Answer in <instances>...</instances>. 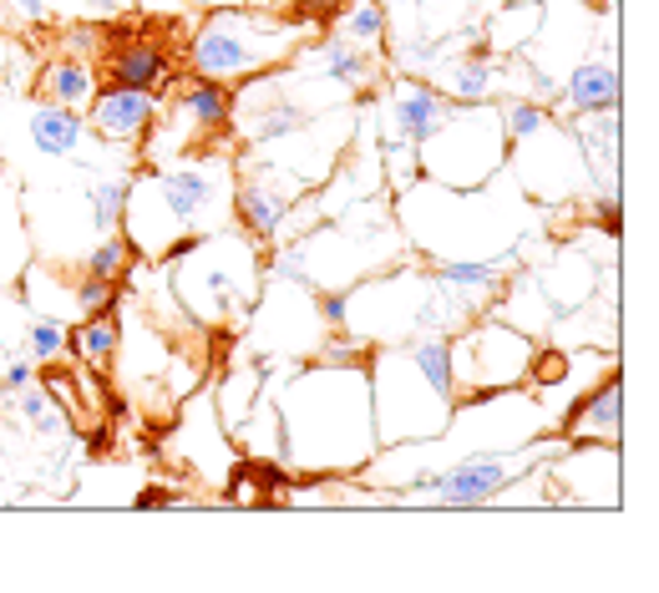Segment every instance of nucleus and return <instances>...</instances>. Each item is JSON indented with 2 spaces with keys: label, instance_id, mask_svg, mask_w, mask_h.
Returning a JSON list of instances; mask_svg holds the SVG:
<instances>
[{
  "label": "nucleus",
  "instance_id": "nucleus-1",
  "mask_svg": "<svg viewBox=\"0 0 659 593\" xmlns=\"http://www.w3.org/2000/svg\"><path fill=\"white\" fill-rule=\"evenodd\" d=\"M300 46V30L259 11H213L193 36V72L208 82H249L284 51Z\"/></svg>",
  "mask_w": 659,
  "mask_h": 593
},
{
  "label": "nucleus",
  "instance_id": "nucleus-2",
  "mask_svg": "<svg viewBox=\"0 0 659 593\" xmlns=\"http://www.w3.org/2000/svg\"><path fill=\"white\" fill-rule=\"evenodd\" d=\"M533 341L517 335L508 320H483L452 335V375L456 391H502L517 386L533 366Z\"/></svg>",
  "mask_w": 659,
  "mask_h": 593
},
{
  "label": "nucleus",
  "instance_id": "nucleus-3",
  "mask_svg": "<svg viewBox=\"0 0 659 593\" xmlns=\"http://www.w3.org/2000/svg\"><path fill=\"white\" fill-rule=\"evenodd\" d=\"M513 482L517 477H513V461L508 457L472 452V457H462L456 467L422 477V482H411V487H401V492H431L441 507H483V503H492L502 487H513Z\"/></svg>",
  "mask_w": 659,
  "mask_h": 593
},
{
  "label": "nucleus",
  "instance_id": "nucleus-4",
  "mask_svg": "<svg viewBox=\"0 0 659 593\" xmlns=\"http://www.w3.org/2000/svg\"><path fill=\"white\" fill-rule=\"evenodd\" d=\"M152 208H158V219H168L183 234L193 223L208 219V208L223 198L219 178H213V168H173V173H158L152 183H137Z\"/></svg>",
  "mask_w": 659,
  "mask_h": 593
},
{
  "label": "nucleus",
  "instance_id": "nucleus-5",
  "mask_svg": "<svg viewBox=\"0 0 659 593\" xmlns=\"http://www.w3.org/2000/svg\"><path fill=\"white\" fill-rule=\"evenodd\" d=\"M158 122V97L152 91L107 87L91 97V133L102 143H137Z\"/></svg>",
  "mask_w": 659,
  "mask_h": 593
},
{
  "label": "nucleus",
  "instance_id": "nucleus-6",
  "mask_svg": "<svg viewBox=\"0 0 659 593\" xmlns=\"http://www.w3.org/2000/svg\"><path fill=\"white\" fill-rule=\"evenodd\" d=\"M102 66L112 76V87L127 91H152L158 97L168 82H173V61L168 51L152 41H122V46H102Z\"/></svg>",
  "mask_w": 659,
  "mask_h": 593
},
{
  "label": "nucleus",
  "instance_id": "nucleus-7",
  "mask_svg": "<svg viewBox=\"0 0 659 593\" xmlns=\"http://www.w3.org/2000/svg\"><path fill=\"white\" fill-rule=\"evenodd\" d=\"M619 431H624V386H619V375H609L603 386H594L569 411L563 436H569L573 446H578V442H599V436H603V446H614Z\"/></svg>",
  "mask_w": 659,
  "mask_h": 593
},
{
  "label": "nucleus",
  "instance_id": "nucleus-8",
  "mask_svg": "<svg viewBox=\"0 0 659 593\" xmlns=\"http://www.w3.org/2000/svg\"><path fill=\"white\" fill-rule=\"evenodd\" d=\"M447 97L437 87H401L391 91V122H395V143H406V148H422L426 137L437 133L441 122H447Z\"/></svg>",
  "mask_w": 659,
  "mask_h": 593
},
{
  "label": "nucleus",
  "instance_id": "nucleus-9",
  "mask_svg": "<svg viewBox=\"0 0 659 593\" xmlns=\"http://www.w3.org/2000/svg\"><path fill=\"white\" fill-rule=\"evenodd\" d=\"M563 102L573 107V118H594V112H619V66L609 57H588L569 72Z\"/></svg>",
  "mask_w": 659,
  "mask_h": 593
},
{
  "label": "nucleus",
  "instance_id": "nucleus-10",
  "mask_svg": "<svg viewBox=\"0 0 659 593\" xmlns=\"http://www.w3.org/2000/svg\"><path fill=\"white\" fill-rule=\"evenodd\" d=\"M87 137V122L76 107H61V102H41L30 107V143L46 152V158H72Z\"/></svg>",
  "mask_w": 659,
  "mask_h": 593
},
{
  "label": "nucleus",
  "instance_id": "nucleus-11",
  "mask_svg": "<svg viewBox=\"0 0 659 593\" xmlns=\"http://www.w3.org/2000/svg\"><path fill=\"white\" fill-rule=\"evenodd\" d=\"M178 102H183V118L193 122V133H219L234 122V97L223 82H208V76H188L178 82Z\"/></svg>",
  "mask_w": 659,
  "mask_h": 593
},
{
  "label": "nucleus",
  "instance_id": "nucleus-12",
  "mask_svg": "<svg viewBox=\"0 0 659 593\" xmlns=\"http://www.w3.org/2000/svg\"><path fill=\"white\" fill-rule=\"evenodd\" d=\"M411 366L422 375L426 386L437 391L441 400H452L456 406V375H452V335H441V330H422L416 341H411Z\"/></svg>",
  "mask_w": 659,
  "mask_h": 593
},
{
  "label": "nucleus",
  "instance_id": "nucleus-13",
  "mask_svg": "<svg viewBox=\"0 0 659 593\" xmlns=\"http://www.w3.org/2000/svg\"><path fill=\"white\" fill-rule=\"evenodd\" d=\"M41 97L46 102H61V107H91V97H97V72H91L82 57H61L46 66L41 76Z\"/></svg>",
  "mask_w": 659,
  "mask_h": 593
},
{
  "label": "nucleus",
  "instance_id": "nucleus-14",
  "mask_svg": "<svg viewBox=\"0 0 659 593\" xmlns=\"http://www.w3.org/2000/svg\"><path fill=\"white\" fill-rule=\"evenodd\" d=\"M234 213H239V223H244L254 238H274L279 228H284L290 198L274 194V188H264V183H244V188L234 194Z\"/></svg>",
  "mask_w": 659,
  "mask_h": 593
},
{
  "label": "nucleus",
  "instance_id": "nucleus-15",
  "mask_svg": "<svg viewBox=\"0 0 659 593\" xmlns=\"http://www.w3.org/2000/svg\"><path fill=\"white\" fill-rule=\"evenodd\" d=\"M320 66L325 72L320 76H330V82H340V87H351V91H361V87H370V76H376V61L366 57V46H355V41H345V36H330V41H320Z\"/></svg>",
  "mask_w": 659,
  "mask_h": 593
},
{
  "label": "nucleus",
  "instance_id": "nucleus-16",
  "mask_svg": "<svg viewBox=\"0 0 659 593\" xmlns=\"http://www.w3.org/2000/svg\"><path fill=\"white\" fill-rule=\"evenodd\" d=\"M492 87H498V66L477 51V57H462L447 66V91H452L462 107H477L492 97Z\"/></svg>",
  "mask_w": 659,
  "mask_h": 593
},
{
  "label": "nucleus",
  "instance_id": "nucleus-17",
  "mask_svg": "<svg viewBox=\"0 0 659 593\" xmlns=\"http://www.w3.org/2000/svg\"><path fill=\"white\" fill-rule=\"evenodd\" d=\"M118 345H122V330H118V320H112V310H102L97 320H87V325L76 330V356L87 360L91 371H112Z\"/></svg>",
  "mask_w": 659,
  "mask_h": 593
},
{
  "label": "nucleus",
  "instance_id": "nucleus-18",
  "mask_svg": "<svg viewBox=\"0 0 659 593\" xmlns=\"http://www.w3.org/2000/svg\"><path fill=\"white\" fill-rule=\"evenodd\" d=\"M127 194H132V178H97L91 183L87 208H91V228H97V234H118L122 228Z\"/></svg>",
  "mask_w": 659,
  "mask_h": 593
},
{
  "label": "nucleus",
  "instance_id": "nucleus-19",
  "mask_svg": "<svg viewBox=\"0 0 659 593\" xmlns=\"http://www.w3.org/2000/svg\"><path fill=\"white\" fill-rule=\"evenodd\" d=\"M345 30V41L355 46H381L386 36V5L381 0H345V11H340V26Z\"/></svg>",
  "mask_w": 659,
  "mask_h": 593
},
{
  "label": "nucleus",
  "instance_id": "nucleus-20",
  "mask_svg": "<svg viewBox=\"0 0 659 593\" xmlns=\"http://www.w3.org/2000/svg\"><path fill=\"white\" fill-rule=\"evenodd\" d=\"M300 127H309V112L300 102H269L259 112V127H254V143H284Z\"/></svg>",
  "mask_w": 659,
  "mask_h": 593
},
{
  "label": "nucleus",
  "instance_id": "nucleus-21",
  "mask_svg": "<svg viewBox=\"0 0 659 593\" xmlns=\"http://www.w3.org/2000/svg\"><path fill=\"white\" fill-rule=\"evenodd\" d=\"M127 264H132V244L122 238V228L118 234H102V244L87 254V274L91 280H107V284H118L127 274Z\"/></svg>",
  "mask_w": 659,
  "mask_h": 593
},
{
  "label": "nucleus",
  "instance_id": "nucleus-22",
  "mask_svg": "<svg viewBox=\"0 0 659 593\" xmlns=\"http://www.w3.org/2000/svg\"><path fill=\"white\" fill-rule=\"evenodd\" d=\"M15 406H21V416H26V421L41 431V436H61V427H66V421H61V411L51 406V396H46L41 386H21V400H15Z\"/></svg>",
  "mask_w": 659,
  "mask_h": 593
},
{
  "label": "nucleus",
  "instance_id": "nucleus-23",
  "mask_svg": "<svg viewBox=\"0 0 659 593\" xmlns=\"http://www.w3.org/2000/svg\"><path fill=\"white\" fill-rule=\"evenodd\" d=\"M548 118L553 112H542L538 102H508L502 107V133H508V143H523V137H538V127H548Z\"/></svg>",
  "mask_w": 659,
  "mask_h": 593
},
{
  "label": "nucleus",
  "instance_id": "nucleus-24",
  "mask_svg": "<svg viewBox=\"0 0 659 593\" xmlns=\"http://www.w3.org/2000/svg\"><path fill=\"white\" fill-rule=\"evenodd\" d=\"M30 345V360H41V366H51V360L66 350V330H61V320H36L26 335Z\"/></svg>",
  "mask_w": 659,
  "mask_h": 593
},
{
  "label": "nucleus",
  "instance_id": "nucleus-25",
  "mask_svg": "<svg viewBox=\"0 0 659 593\" xmlns=\"http://www.w3.org/2000/svg\"><path fill=\"white\" fill-rule=\"evenodd\" d=\"M112 289H118V284H107V280H82L76 284V310H87V314H102V310H112Z\"/></svg>",
  "mask_w": 659,
  "mask_h": 593
},
{
  "label": "nucleus",
  "instance_id": "nucleus-26",
  "mask_svg": "<svg viewBox=\"0 0 659 593\" xmlns=\"http://www.w3.org/2000/svg\"><path fill=\"white\" fill-rule=\"evenodd\" d=\"M102 30H97V26H72V30H66V51H72V57H82V61H87V57H97V51H102Z\"/></svg>",
  "mask_w": 659,
  "mask_h": 593
},
{
  "label": "nucleus",
  "instance_id": "nucleus-27",
  "mask_svg": "<svg viewBox=\"0 0 659 593\" xmlns=\"http://www.w3.org/2000/svg\"><path fill=\"white\" fill-rule=\"evenodd\" d=\"M21 386H30V360H11L5 366V391H21Z\"/></svg>",
  "mask_w": 659,
  "mask_h": 593
},
{
  "label": "nucleus",
  "instance_id": "nucleus-28",
  "mask_svg": "<svg viewBox=\"0 0 659 593\" xmlns=\"http://www.w3.org/2000/svg\"><path fill=\"white\" fill-rule=\"evenodd\" d=\"M15 11L26 15V21H46V0H15Z\"/></svg>",
  "mask_w": 659,
  "mask_h": 593
},
{
  "label": "nucleus",
  "instance_id": "nucleus-29",
  "mask_svg": "<svg viewBox=\"0 0 659 593\" xmlns=\"http://www.w3.org/2000/svg\"><path fill=\"white\" fill-rule=\"evenodd\" d=\"M91 15H118L122 11V0H87Z\"/></svg>",
  "mask_w": 659,
  "mask_h": 593
},
{
  "label": "nucleus",
  "instance_id": "nucleus-30",
  "mask_svg": "<svg viewBox=\"0 0 659 593\" xmlns=\"http://www.w3.org/2000/svg\"><path fill=\"white\" fill-rule=\"evenodd\" d=\"M416 5H426V11H452V5H467V0H416Z\"/></svg>",
  "mask_w": 659,
  "mask_h": 593
},
{
  "label": "nucleus",
  "instance_id": "nucleus-31",
  "mask_svg": "<svg viewBox=\"0 0 659 593\" xmlns=\"http://www.w3.org/2000/svg\"><path fill=\"white\" fill-rule=\"evenodd\" d=\"M386 11H411V5H416V0H381Z\"/></svg>",
  "mask_w": 659,
  "mask_h": 593
},
{
  "label": "nucleus",
  "instance_id": "nucleus-32",
  "mask_svg": "<svg viewBox=\"0 0 659 593\" xmlns=\"http://www.w3.org/2000/svg\"><path fill=\"white\" fill-rule=\"evenodd\" d=\"M502 5H508V11H517V5H538V0H502Z\"/></svg>",
  "mask_w": 659,
  "mask_h": 593
},
{
  "label": "nucleus",
  "instance_id": "nucleus-33",
  "mask_svg": "<svg viewBox=\"0 0 659 593\" xmlns=\"http://www.w3.org/2000/svg\"><path fill=\"white\" fill-rule=\"evenodd\" d=\"M193 5H204V11H208V5H213V0H193Z\"/></svg>",
  "mask_w": 659,
  "mask_h": 593
},
{
  "label": "nucleus",
  "instance_id": "nucleus-34",
  "mask_svg": "<svg viewBox=\"0 0 659 593\" xmlns=\"http://www.w3.org/2000/svg\"><path fill=\"white\" fill-rule=\"evenodd\" d=\"M0 400H5V381H0Z\"/></svg>",
  "mask_w": 659,
  "mask_h": 593
}]
</instances>
